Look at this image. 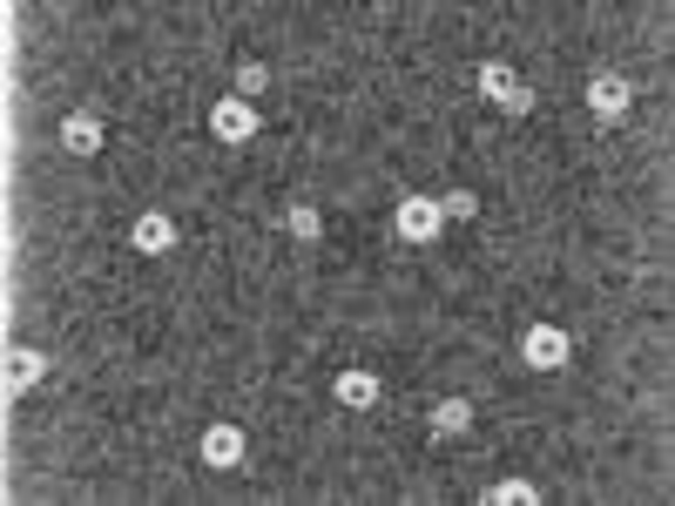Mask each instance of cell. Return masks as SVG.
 <instances>
[{"instance_id": "cell-14", "label": "cell", "mask_w": 675, "mask_h": 506, "mask_svg": "<svg viewBox=\"0 0 675 506\" xmlns=\"http://www.w3.org/2000/svg\"><path fill=\"white\" fill-rule=\"evenodd\" d=\"M264 88H270V68H264V62H244V68H237V95L250 101V95H264Z\"/></svg>"}, {"instance_id": "cell-3", "label": "cell", "mask_w": 675, "mask_h": 506, "mask_svg": "<svg viewBox=\"0 0 675 506\" xmlns=\"http://www.w3.org/2000/svg\"><path fill=\"white\" fill-rule=\"evenodd\" d=\"M629 101H635V88H629V75H588V108H594V116H629Z\"/></svg>"}, {"instance_id": "cell-2", "label": "cell", "mask_w": 675, "mask_h": 506, "mask_svg": "<svg viewBox=\"0 0 675 506\" xmlns=\"http://www.w3.org/2000/svg\"><path fill=\"white\" fill-rule=\"evenodd\" d=\"M439 223H446L439 196H406L399 209H392V230H399L406 244H432V237H439Z\"/></svg>"}, {"instance_id": "cell-16", "label": "cell", "mask_w": 675, "mask_h": 506, "mask_svg": "<svg viewBox=\"0 0 675 506\" xmlns=\"http://www.w3.org/2000/svg\"><path fill=\"white\" fill-rule=\"evenodd\" d=\"M500 108H506V116H527V108H534V88H527V82H514V88L500 95Z\"/></svg>"}, {"instance_id": "cell-5", "label": "cell", "mask_w": 675, "mask_h": 506, "mask_svg": "<svg viewBox=\"0 0 675 506\" xmlns=\"http://www.w3.org/2000/svg\"><path fill=\"white\" fill-rule=\"evenodd\" d=\"M244 453H250V445H244V432H237L231 419H223V426H210V432H203V460H210L216 473H231V466H244Z\"/></svg>"}, {"instance_id": "cell-8", "label": "cell", "mask_w": 675, "mask_h": 506, "mask_svg": "<svg viewBox=\"0 0 675 506\" xmlns=\"http://www.w3.org/2000/svg\"><path fill=\"white\" fill-rule=\"evenodd\" d=\"M136 250H142V257H162V250H176V223H169L162 209H149V216L136 223Z\"/></svg>"}, {"instance_id": "cell-9", "label": "cell", "mask_w": 675, "mask_h": 506, "mask_svg": "<svg viewBox=\"0 0 675 506\" xmlns=\"http://www.w3.org/2000/svg\"><path fill=\"white\" fill-rule=\"evenodd\" d=\"M41 378H47V352H34V345L8 352V391H28V385H41Z\"/></svg>"}, {"instance_id": "cell-6", "label": "cell", "mask_w": 675, "mask_h": 506, "mask_svg": "<svg viewBox=\"0 0 675 506\" xmlns=\"http://www.w3.org/2000/svg\"><path fill=\"white\" fill-rule=\"evenodd\" d=\"M62 149L68 155H101V122L88 116V108H75V116L62 122Z\"/></svg>"}, {"instance_id": "cell-7", "label": "cell", "mask_w": 675, "mask_h": 506, "mask_svg": "<svg viewBox=\"0 0 675 506\" xmlns=\"http://www.w3.org/2000/svg\"><path fill=\"white\" fill-rule=\"evenodd\" d=\"M426 426H432V439H460V432H473V399H439Z\"/></svg>"}, {"instance_id": "cell-10", "label": "cell", "mask_w": 675, "mask_h": 506, "mask_svg": "<svg viewBox=\"0 0 675 506\" xmlns=\"http://www.w3.org/2000/svg\"><path fill=\"white\" fill-rule=\"evenodd\" d=\"M331 391H338V406H352V412H358V406H372V399H378V378H372V372H338V385H331Z\"/></svg>"}, {"instance_id": "cell-15", "label": "cell", "mask_w": 675, "mask_h": 506, "mask_svg": "<svg viewBox=\"0 0 675 506\" xmlns=\"http://www.w3.org/2000/svg\"><path fill=\"white\" fill-rule=\"evenodd\" d=\"M506 88H514V75H506L500 62H486V68H480V95H486V101H500Z\"/></svg>"}, {"instance_id": "cell-11", "label": "cell", "mask_w": 675, "mask_h": 506, "mask_svg": "<svg viewBox=\"0 0 675 506\" xmlns=\"http://www.w3.org/2000/svg\"><path fill=\"white\" fill-rule=\"evenodd\" d=\"M480 499H486V506H534L540 486H534V480H500V486H486Z\"/></svg>"}, {"instance_id": "cell-13", "label": "cell", "mask_w": 675, "mask_h": 506, "mask_svg": "<svg viewBox=\"0 0 675 506\" xmlns=\"http://www.w3.org/2000/svg\"><path fill=\"white\" fill-rule=\"evenodd\" d=\"M439 209L453 216V223H473V216H480V196H473V190H453V196H439Z\"/></svg>"}, {"instance_id": "cell-12", "label": "cell", "mask_w": 675, "mask_h": 506, "mask_svg": "<svg viewBox=\"0 0 675 506\" xmlns=\"http://www.w3.org/2000/svg\"><path fill=\"white\" fill-rule=\"evenodd\" d=\"M285 223H291V237H298V244H311V237L324 230V216H318L311 203H291V216H285Z\"/></svg>"}, {"instance_id": "cell-1", "label": "cell", "mask_w": 675, "mask_h": 506, "mask_svg": "<svg viewBox=\"0 0 675 506\" xmlns=\"http://www.w3.org/2000/svg\"><path fill=\"white\" fill-rule=\"evenodd\" d=\"M568 358H575V337L560 324H527V337H521V365L527 372H560Z\"/></svg>"}, {"instance_id": "cell-4", "label": "cell", "mask_w": 675, "mask_h": 506, "mask_svg": "<svg viewBox=\"0 0 675 506\" xmlns=\"http://www.w3.org/2000/svg\"><path fill=\"white\" fill-rule=\"evenodd\" d=\"M210 129H216L223 142H250V136H257V108H250L244 95H231V101L210 108Z\"/></svg>"}]
</instances>
